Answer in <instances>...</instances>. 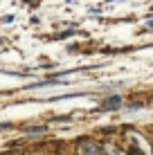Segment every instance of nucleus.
Segmentation results:
<instances>
[{"mask_svg": "<svg viewBox=\"0 0 153 155\" xmlns=\"http://www.w3.org/2000/svg\"><path fill=\"white\" fill-rule=\"evenodd\" d=\"M77 151L79 153H104V148L99 146V144L90 142V140H81L77 144Z\"/></svg>", "mask_w": 153, "mask_h": 155, "instance_id": "obj_1", "label": "nucleus"}, {"mask_svg": "<svg viewBox=\"0 0 153 155\" xmlns=\"http://www.w3.org/2000/svg\"><path fill=\"white\" fill-rule=\"evenodd\" d=\"M117 106H119V97H108L101 104V108H117Z\"/></svg>", "mask_w": 153, "mask_h": 155, "instance_id": "obj_2", "label": "nucleus"}, {"mask_svg": "<svg viewBox=\"0 0 153 155\" xmlns=\"http://www.w3.org/2000/svg\"><path fill=\"white\" fill-rule=\"evenodd\" d=\"M149 27H153V18H149Z\"/></svg>", "mask_w": 153, "mask_h": 155, "instance_id": "obj_3", "label": "nucleus"}]
</instances>
